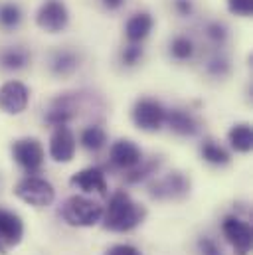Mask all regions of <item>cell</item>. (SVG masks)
<instances>
[{
	"mask_svg": "<svg viewBox=\"0 0 253 255\" xmlns=\"http://www.w3.org/2000/svg\"><path fill=\"white\" fill-rule=\"evenodd\" d=\"M14 196L28 206L48 208L56 200V188L50 180L36 176V174H28L14 186Z\"/></svg>",
	"mask_w": 253,
	"mask_h": 255,
	"instance_id": "3957f363",
	"label": "cell"
},
{
	"mask_svg": "<svg viewBox=\"0 0 253 255\" xmlns=\"http://www.w3.org/2000/svg\"><path fill=\"white\" fill-rule=\"evenodd\" d=\"M144 58V48L142 44H126L121 48V54H119V60L125 67H136V65L142 62Z\"/></svg>",
	"mask_w": 253,
	"mask_h": 255,
	"instance_id": "4316f807",
	"label": "cell"
},
{
	"mask_svg": "<svg viewBox=\"0 0 253 255\" xmlns=\"http://www.w3.org/2000/svg\"><path fill=\"white\" fill-rule=\"evenodd\" d=\"M144 158L140 146L130 138H117L109 148V160L115 168L130 170L136 164H140Z\"/></svg>",
	"mask_w": 253,
	"mask_h": 255,
	"instance_id": "7c38bea8",
	"label": "cell"
},
{
	"mask_svg": "<svg viewBox=\"0 0 253 255\" xmlns=\"http://www.w3.org/2000/svg\"><path fill=\"white\" fill-rule=\"evenodd\" d=\"M152 28H154L152 14L146 12V10H138L132 16H128L123 32H125L126 42H130V44H142L152 34Z\"/></svg>",
	"mask_w": 253,
	"mask_h": 255,
	"instance_id": "9a60e30c",
	"label": "cell"
},
{
	"mask_svg": "<svg viewBox=\"0 0 253 255\" xmlns=\"http://www.w3.org/2000/svg\"><path fill=\"white\" fill-rule=\"evenodd\" d=\"M228 142L230 146L240 152V154H248L253 148V128L250 123H238L228 130Z\"/></svg>",
	"mask_w": 253,
	"mask_h": 255,
	"instance_id": "ffe728a7",
	"label": "cell"
},
{
	"mask_svg": "<svg viewBox=\"0 0 253 255\" xmlns=\"http://www.w3.org/2000/svg\"><path fill=\"white\" fill-rule=\"evenodd\" d=\"M222 234H224L226 242L234 248L236 255H250L253 244L250 222L242 220L236 214H230L222 220Z\"/></svg>",
	"mask_w": 253,
	"mask_h": 255,
	"instance_id": "ba28073f",
	"label": "cell"
},
{
	"mask_svg": "<svg viewBox=\"0 0 253 255\" xmlns=\"http://www.w3.org/2000/svg\"><path fill=\"white\" fill-rule=\"evenodd\" d=\"M79 144L89 152H99L107 144V130L101 125H87L79 132Z\"/></svg>",
	"mask_w": 253,
	"mask_h": 255,
	"instance_id": "44dd1931",
	"label": "cell"
},
{
	"mask_svg": "<svg viewBox=\"0 0 253 255\" xmlns=\"http://www.w3.org/2000/svg\"><path fill=\"white\" fill-rule=\"evenodd\" d=\"M168 54H170V58H172L174 62L184 64V62H190V60L194 58V54H196V44H194V40H192L190 36L178 34V36H174V38L170 40V44H168Z\"/></svg>",
	"mask_w": 253,
	"mask_h": 255,
	"instance_id": "7402d4cb",
	"label": "cell"
},
{
	"mask_svg": "<svg viewBox=\"0 0 253 255\" xmlns=\"http://www.w3.org/2000/svg\"><path fill=\"white\" fill-rule=\"evenodd\" d=\"M50 156L52 160L56 162H62L67 164L73 160L75 156V150H77V140H75V134L69 127H56L52 136H50Z\"/></svg>",
	"mask_w": 253,
	"mask_h": 255,
	"instance_id": "4fadbf2b",
	"label": "cell"
},
{
	"mask_svg": "<svg viewBox=\"0 0 253 255\" xmlns=\"http://www.w3.org/2000/svg\"><path fill=\"white\" fill-rule=\"evenodd\" d=\"M24 238V222L16 212L0 208V255L18 248Z\"/></svg>",
	"mask_w": 253,
	"mask_h": 255,
	"instance_id": "30bf717a",
	"label": "cell"
},
{
	"mask_svg": "<svg viewBox=\"0 0 253 255\" xmlns=\"http://www.w3.org/2000/svg\"><path fill=\"white\" fill-rule=\"evenodd\" d=\"M148 194L152 200H182L190 194V180L178 170L168 172L162 178H154L148 184Z\"/></svg>",
	"mask_w": 253,
	"mask_h": 255,
	"instance_id": "52a82bcc",
	"label": "cell"
},
{
	"mask_svg": "<svg viewBox=\"0 0 253 255\" xmlns=\"http://www.w3.org/2000/svg\"><path fill=\"white\" fill-rule=\"evenodd\" d=\"M36 26L46 34H60L69 26V8L63 0H44L36 10Z\"/></svg>",
	"mask_w": 253,
	"mask_h": 255,
	"instance_id": "8992f818",
	"label": "cell"
},
{
	"mask_svg": "<svg viewBox=\"0 0 253 255\" xmlns=\"http://www.w3.org/2000/svg\"><path fill=\"white\" fill-rule=\"evenodd\" d=\"M172 10L180 18H192L196 12V4L194 0H172Z\"/></svg>",
	"mask_w": 253,
	"mask_h": 255,
	"instance_id": "f546056e",
	"label": "cell"
},
{
	"mask_svg": "<svg viewBox=\"0 0 253 255\" xmlns=\"http://www.w3.org/2000/svg\"><path fill=\"white\" fill-rule=\"evenodd\" d=\"M24 20V12L18 2H0V28L4 32H14L20 28Z\"/></svg>",
	"mask_w": 253,
	"mask_h": 255,
	"instance_id": "603a6c76",
	"label": "cell"
},
{
	"mask_svg": "<svg viewBox=\"0 0 253 255\" xmlns=\"http://www.w3.org/2000/svg\"><path fill=\"white\" fill-rule=\"evenodd\" d=\"M160 164H162V160H160V158H148V160H144V158H142V162H140V164H136L134 168L126 170L125 182L126 184H138V182H144V180L152 178V176L158 172Z\"/></svg>",
	"mask_w": 253,
	"mask_h": 255,
	"instance_id": "cb8c5ba5",
	"label": "cell"
},
{
	"mask_svg": "<svg viewBox=\"0 0 253 255\" xmlns=\"http://www.w3.org/2000/svg\"><path fill=\"white\" fill-rule=\"evenodd\" d=\"M164 127H168L170 132L178 136H196L200 130V123L190 111L174 107V109H166Z\"/></svg>",
	"mask_w": 253,
	"mask_h": 255,
	"instance_id": "2e32d148",
	"label": "cell"
},
{
	"mask_svg": "<svg viewBox=\"0 0 253 255\" xmlns=\"http://www.w3.org/2000/svg\"><path fill=\"white\" fill-rule=\"evenodd\" d=\"M30 103V89L18 81L10 79L0 87V109L6 115H20Z\"/></svg>",
	"mask_w": 253,
	"mask_h": 255,
	"instance_id": "9c48e42d",
	"label": "cell"
},
{
	"mask_svg": "<svg viewBox=\"0 0 253 255\" xmlns=\"http://www.w3.org/2000/svg\"><path fill=\"white\" fill-rule=\"evenodd\" d=\"M196 250L200 255H224L222 246L210 236H200L196 240Z\"/></svg>",
	"mask_w": 253,
	"mask_h": 255,
	"instance_id": "83f0119b",
	"label": "cell"
},
{
	"mask_svg": "<svg viewBox=\"0 0 253 255\" xmlns=\"http://www.w3.org/2000/svg\"><path fill=\"white\" fill-rule=\"evenodd\" d=\"M77 115V107H75V99L71 95H60L58 99L52 101L50 109L44 115V121L52 128L56 127H67Z\"/></svg>",
	"mask_w": 253,
	"mask_h": 255,
	"instance_id": "5bb4252c",
	"label": "cell"
},
{
	"mask_svg": "<svg viewBox=\"0 0 253 255\" xmlns=\"http://www.w3.org/2000/svg\"><path fill=\"white\" fill-rule=\"evenodd\" d=\"M204 36L208 38L210 44H214L216 48H222L230 38V28L220 20H210L204 24Z\"/></svg>",
	"mask_w": 253,
	"mask_h": 255,
	"instance_id": "d4e9b609",
	"label": "cell"
},
{
	"mask_svg": "<svg viewBox=\"0 0 253 255\" xmlns=\"http://www.w3.org/2000/svg\"><path fill=\"white\" fill-rule=\"evenodd\" d=\"M103 255H142V252L130 244H117V246H111Z\"/></svg>",
	"mask_w": 253,
	"mask_h": 255,
	"instance_id": "4dcf8cb0",
	"label": "cell"
},
{
	"mask_svg": "<svg viewBox=\"0 0 253 255\" xmlns=\"http://www.w3.org/2000/svg\"><path fill=\"white\" fill-rule=\"evenodd\" d=\"M164 117H166V107L152 97L136 99L130 111V119L134 127L144 132H158L164 127Z\"/></svg>",
	"mask_w": 253,
	"mask_h": 255,
	"instance_id": "5b68a950",
	"label": "cell"
},
{
	"mask_svg": "<svg viewBox=\"0 0 253 255\" xmlns=\"http://www.w3.org/2000/svg\"><path fill=\"white\" fill-rule=\"evenodd\" d=\"M60 214H62L63 222L71 228H93L101 224L103 206L87 196L73 194L62 204Z\"/></svg>",
	"mask_w": 253,
	"mask_h": 255,
	"instance_id": "7a4b0ae2",
	"label": "cell"
},
{
	"mask_svg": "<svg viewBox=\"0 0 253 255\" xmlns=\"http://www.w3.org/2000/svg\"><path fill=\"white\" fill-rule=\"evenodd\" d=\"M146 220V208L132 200L126 190H115L111 194L107 206L103 208L101 224L107 232L126 234L138 228Z\"/></svg>",
	"mask_w": 253,
	"mask_h": 255,
	"instance_id": "6da1fadb",
	"label": "cell"
},
{
	"mask_svg": "<svg viewBox=\"0 0 253 255\" xmlns=\"http://www.w3.org/2000/svg\"><path fill=\"white\" fill-rule=\"evenodd\" d=\"M81 67V56L75 50L63 48V50H56L50 58V73L56 77H71L77 69Z\"/></svg>",
	"mask_w": 253,
	"mask_h": 255,
	"instance_id": "e0dca14e",
	"label": "cell"
},
{
	"mask_svg": "<svg viewBox=\"0 0 253 255\" xmlns=\"http://www.w3.org/2000/svg\"><path fill=\"white\" fill-rule=\"evenodd\" d=\"M228 10L234 16L250 18L253 12V0H228Z\"/></svg>",
	"mask_w": 253,
	"mask_h": 255,
	"instance_id": "f1b7e54d",
	"label": "cell"
},
{
	"mask_svg": "<svg viewBox=\"0 0 253 255\" xmlns=\"http://www.w3.org/2000/svg\"><path fill=\"white\" fill-rule=\"evenodd\" d=\"M10 152H12L14 162L26 174H38L46 160V150L36 136H22L14 140L10 146Z\"/></svg>",
	"mask_w": 253,
	"mask_h": 255,
	"instance_id": "277c9868",
	"label": "cell"
},
{
	"mask_svg": "<svg viewBox=\"0 0 253 255\" xmlns=\"http://www.w3.org/2000/svg\"><path fill=\"white\" fill-rule=\"evenodd\" d=\"M32 62V54L24 46H6L0 50V67L4 71H22Z\"/></svg>",
	"mask_w": 253,
	"mask_h": 255,
	"instance_id": "ac0fdd59",
	"label": "cell"
},
{
	"mask_svg": "<svg viewBox=\"0 0 253 255\" xmlns=\"http://www.w3.org/2000/svg\"><path fill=\"white\" fill-rule=\"evenodd\" d=\"M200 156L204 162L212 164V166H228L232 162V156L230 152L214 138H204L202 144H200Z\"/></svg>",
	"mask_w": 253,
	"mask_h": 255,
	"instance_id": "d6986e66",
	"label": "cell"
},
{
	"mask_svg": "<svg viewBox=\"0 0 253 255\" xmlns=\"http://www.w3.org/2000/svg\"><path fill=\"white\" fill-rule=\"evenodd\" d=\"M69 186L77 188L83 194H97V196H107V192H109L105 172L99 166H87V168L71 174Z\"/></svg>",
	"mask_w": 253,
	"mask_h": 255,
	"instance_id": "8fae6325",
	"label": "cell"
},
{
	"mask_svg": "<svg viewBox=\"0 0 253 255\" xmlns=\"http://www.w3.org/2000/svg\"><path fill=\"white\" fill-rule=\"evenodd\" d=\"M206 73L214 79H226L230 73H232V62L228 56L224 54H214L212 58H208L206 62Z\"/></svg>",
	"mask_w": 253,
	"mask_h": 255,
	"instance_id": "484cf974",
	"label": "cell"
},
{
	"mask_svg": "<svg viewBox=\"0 0 253 255\" xmlns=\"http://www.w3.org/2000/svg\"><path fill=\"white\" fill-rule=\"evenodd\" d=\"M126 0H101V6L107 10V12H117L125 6Z\"/></svg>",
	"mask_w": 253,
	"mask_h": 255,
	"instance_id": "1f68e13d",
	"label": "cell"
}]
</instances>
